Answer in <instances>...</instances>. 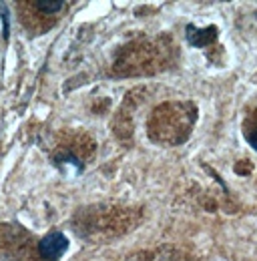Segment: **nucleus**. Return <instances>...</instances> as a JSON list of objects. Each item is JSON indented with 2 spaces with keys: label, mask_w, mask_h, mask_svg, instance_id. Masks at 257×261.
Instances as JSON below:
<instances>
[{
  "label": "nucleus",
  "mask_w": 257,
  "mask_h": 261,
  "mask_svg": "<svg viewBox=\"0 0 257 261\" xmlns=\"http://www.w3.org/2000/svg\"><path fill=\"white\" fill-rule=\"evenodd\" d=\"M68 247V239L64 237V233L61 231H53L48 235H44L38 241V253L40 257L46 261H57L63 257V253Z\"/></svg>",
  "instance_id": "nucleus-1"
},
{
  "label": "nucleus",
  "mask_w": 257,
  "mask_h": 261,
  "mask_svg": "<svg viewBox=\"0 0 257 261\" xmlns=\"http://www.w3.org/2000/svg\"><path fill=\"white\" fill-rule=\"evenodd\" d=\"M245 137H247L249 145H251V147L257 151V121H255V123H251V125L247 127V130H245Z\"/></svg>",
  "instance_id": "nucleus-4"
},
{
  "label": "nucleus",
  "mask_w": 257,
  "mask_h": 261,
  "mask_svg": "<svg viewBox=\"0 0 257 261\" xmlns=\"http://www.w3.org/2000/svg\"><path fill=\"white\" fill-rule=\"evenodd\" d=\"M32 6L44 14H55V12H61L66 4L63 0H36V2H32Z\"/></svg>",
  "instance_id": "nucleus-2"
},
{
  "label": "nucleus",
  "mask_w": 257,
  "mask_h": 261,
  "mask_svg": "<svg viewBox=\"0 0 257 261\" xmlns=\"http://www.w3.org/2000/svg\"><path fill=\"white\" fill-rule=\"evenodd\" d=\"M209 34H215V29L197 31V29H193V27H187V36H189L191 44H195V46H203V44H207V42H209V38H207Z\"/></svg>",
  "instance_id": "nucleus-3"
}]
</instances>
